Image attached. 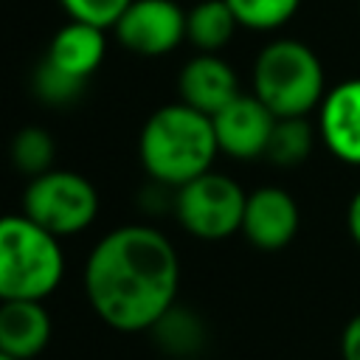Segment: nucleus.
I'll return each mask as SVG.
<instances>
[{"instance_id": "1", "label": "nucleus", "mask_w": 360, "mask_h": 360, "mask_svg": "<svg viewBox=\"0 0 360 360\" xmlns=\"http://www.w3.org/2000/svg\"><path fill=\"white\" fill-rule=\"evenodd\" d=\"M84 295L115 332H149L177 301L180 259L155 225L132 222L104 233L84 262Z\"/></svg>"}, {"instance_id": "2", "label": "nucleus", "mask_w": 360, "mask_h": 360, "mask_svg": "<svg viewBox=\"0 0 360 360\" xmlns=\"http://www.w3.org/2000/svg\"><path fill=\"white\" fill-rule=\"evenodd\" d=\"M217 152L219 143L211 115L183 101L158 107L146 118L138 138L141 166L146 169L149 180L172 188L208 172Z\"/></svg>"}, {"instance_id": "3", "label": "nucleus", "mask_w": 360, "mask_h": 360, "mask_svg": "<svg viewBox=\"0 0 360 360\" xmlns=\"http://www.w3.org/2000/svg\"><path fill=\"white\" fill-rule=\"evenodd\" d=\"M65 276L59 236L25 214L0 217V301H45Z\"/></svg>"}, {"instance_id": "4", "label": "nucleus", "mask_w": 360, "mask_h": 360, "mask_svg": "<svg viewBox=\"0 0 360 360\" xmlns=\"http://www.w3.org/2000/svg\"><path fill=\"white\" fill-rule=\"evenodd\" d=\"M253 96L264 101L276 118L309 115L326 96L318 53L298 39L267 42L253 62Z\"/></svg>"}, {"instance_id": "5", "label": "nucleus", "mask_w": 360, "mask_h": 360, "mask_svg": "<svg viewBox=\"0 0 360 360\" xmlns=\"http://www.w3.org/2000/svg\"><path fill=\"white\" fill-rule=\"evenodd\" d=\"M22 214L53 236H73L93 225L98 214L96 186L73 169H48L28 180Z\"/></svg>"}, {"instance_id": "6", "label": "nucleus", "mask_w": 360, "mask_h": 360, "mask_svg": "<svg viewBox=\"0 0 360 360\" xmlns=\"http://www.w3.org/2000/svg\"><path fill=\"white\" fill-rule=\"evenodd\" d=\"M248 194L245 188L219 172H202L200 177L174 188V217L186 233L202 242H219L242 231Z\"/></svg>"}, {"instance_id": "7", "label": "nucleus", "mask_w": 360, "mask_h": 360, "mask_svg": "<svg viewBox=\"0 0 360 360\" xmlns=\"http://www.w3.org/2000/svg\"><path fill=\"white\" fill-rule=\"evenodd\" d=\"M112 31L132 53L163 56L186 39V11L174 0H132Z\"/></svg>"}, {"instance_id": "8", "label": "nucleus", "mask_w": 360, "mask_h": 360, "mask_svg": "<svg viewBox=\"0 0 360 360\" xmlns=\"http://www.w3.org/2000/svg\"><path fill=\"white\" fill-rule=\"evenodd\" d=\"M211 121L219 152L236 160L264 158L270 132L276 127V115L253 93H239L231 104H225L217 115H211Z\"/></svg>"}, {"instance_id": "9", "label": "nucleus", "mask_w": 360, "mask_h": 360, "mask_svg": "<svg viewBox=\"0 0 360 360\" xmlns=\"http://www.w3.org/2000/svg\"><path fill=\"white\" fill-rule=\"evenodd\" d=\"M301 225L298 202L281 186H259L248 194L242 233L259 250H281L287 248Z\"/></svg>"}, {"instance_id": "10", "label": "nucleus", "mask_w": 360, "mask_h": 360, "mask_svg": "<svg viewBox=\"0 0 360 360\" xmlns=\"http://www.w3.org/2000/svg\"><path fill=\"white\" fill-rule=\"evenodd\" d=\"M318 135L338 160L360 166V79L326 90L318 107Z\"/></svg>"}, {"instance_id": "11", "label": "nucleus", "mask_w": 360, "mask_h": 360, "mask_svg": "<svg viewBox=\"0 0 360 360\" xmlns=\"http://www.w3.org/2000/svg\"><path fill=\"white\" fill-rule=\"evenodd\" d=\"M177 93L180 101L205 112V115H217L225 104H231L242 90H239V79L236 70L217 53H197L191 56L180 73H177Z\"/></svg>"}, {"instance_id": "12", "label": "nucleus", "mask_w": 360, "mask_h": 360, "mask_svg": "<svg viewBox=\"0 0 360 360\" xmlns=\"http://www.w3.org/2000/svg\"><path fill=\"white\" fill-rule=\"evenodd\" d=\"M51 329V312L42 301H0V352L17 360H31L48 349Z\"/></svg>"}, {"instance_id": "13", "label": "nucleus", "mask_w": 360, "mask_h": 360, "mask_svg": "<svg viewBox=\"0 0 360 360\" xmlns=\"http://www.w3.org/2000/svg\"><path fill=\"white\" fill-rule=\"evenodd\" d=\"M104 53H107L104 28L70 20L51 37L42 59H48L51 65H56L59 70H65L82 82H90L93 73L98 70V65L104 62Z\"/></svg>"}, {"instance_id": "14", "label": "nucleus", "mask_w": 360, "mask_h": 360, "mask_svg": "<svg viewBox=\"0 0 360 360\" xmlns=\"http://www.w3.org/2000/svg\"><path fill=\"white\" fill-rule=\"evenodd\" d=\"M149 335L155 346L174 360H194L208 346V326L202 315L177 301L149 326Z\"/></svg>"}, {"instance_id": "15", "label": "nucleus", "mask_w": 360, "mask_h": 360, "mask_svg": "<svg viewBox=\"0 0 360 360\" xmlns=\"http://www.w3.org/2000/svg\"><path fill=\"white\" fill-rule=\"evenodd\" d=\"M236 28L239 20L225 0H200L186 11V39L202 53H217L225 48Z\"/></svg>"}, {"instance_id": "16", "label": "nucleus", "mask_w": 360, "mask_h": 360, "mask_svg": "<svg viewBox=\"0 0 360 360\" xmlns=\"http://www.w3.org/2000/svg\"><path fill=\"white\" fill-rule=\"evenodd\" d=\"M315 146V129L307 121V115H292V118H276V127L270 132L264 158L281 169H292L309 158Z\"/></svg>"}, {"instance_id": "17", "label": "nucleus", "mask_w": 360, "mask_h": 360, "mask_svg": "<svg viewBox=\"0 0 360 360\" xmlns=\"http://www.w3.org/2000/svg\"><path fill=\"white\" fill-rule=\"evenodd\" d=\"M8 158H11V166L25 174L28 180L53 169V160H56V143H53V135L42 127H22L14 132L11 143H8Z\"/></svg>"}, {"instance_id": "18", "label": "nucleus", "mask_w": 360, "mask_h": 360, "mask_svg": "<svg viewBox=\"0 0 360 360\" xmlns=\"http://www.w3.org/2000/svg\"><path fill=\"white\" fill-rule=\"evenodd\" d=\"M84 90H87V82L59 70L48 59H39L31 73V93L37 96L39 104L53 107V110H65V107L76 104L84 96Z\"/></svg>"}, {"instance_id": "19", "label": "nucleus", "mask_w": 360, "mask_h": 360, "mask_svg": "<svg viewBox=\"0 0 360 360\" xmlns=\"http://www.w3.org/2000/svg\"><path fill=\"white\" fill-rule=\"evenodd\" d=\"M239 20V25L253 31H273L290 22L301 0H225Z\"/></svg>"}, {"instance_id": "20", "label": "nucleus", "mask_w": 360, "mask_h": 360, "mask_svg": "<svg viewBox=\"0 0 360 360\" xmlns=\"http://www.w3.org/2000/svg\"><path fill=\"white\" fill-rule=\"evenodd\" d=\"M129 3L132 0H59V6L65 8V14L70 20L90 22L104 31L118 22V17L127 11Z\"/></svg>"}, {"instance_id": "21", "label": "nucleus", "mask_w": 360, "mask_h": 360, "mask_svg": "<svg viewBox=\"0 0 360 360\" xmlns=\"http://www.w3.org/2000/svg\"><path fill=\"white\" fill-rule=\"evenodd\" d=\"M340 357L360 360V312L354 318H349V323L340 332Z\"/></svg>"}, {"instance_id": "22", "label": "nucleus", "mask_w": 360, "mask_h": 360, "mask_svg": "<svg viewBox=\"0 0 360 360\" xmlns=\"http://www.w3.org/2000/svg\"><path fill=\"white\" fill-rule=\"evenodd\" d=\"M346 225H349L352 239L360 245V188L354 191V197H352V202H349V211H346Z\"/></svg>"}, {"instance_id": "23", "label": "nucleus", "mask_w": 360, "mask_h": 360, "mask_svg": "<svg viewBox=\"0 0 360 360\" xmlns=\"http://www.w3.org/2000/svg\"><path fill=\"white\" fill-rule=\"evenodd\" d=\"M0 360H17V357H11V354H6V352H0Z\"/></svg>"}, {"instance_id": "24", "label": "nucleus", "mask_w": 360, "mask_h": 360, "mask_svg": "<svg viewBox=\"0 0 360 360\" xmlns=\"http://www.w3.org/2000/svg\"><path fill=\"white\" fill-rule=\"evenodd\" d=\"M357 8H360V3H357Z\"/></svg>"}]
</instances>
